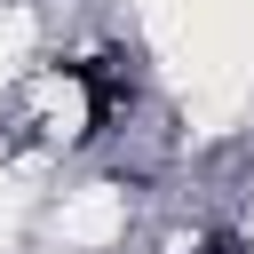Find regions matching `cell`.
Segmentation results:
<instances>
[{
    "mask_svg": "<svg viewBox=\"0 0 254 254\" xmlns=\"http://www.w3.org/2000/svg\"><path fill=\"white\" fill-rule=\"evenodd\" d=\"M119 230H127V190H111V183L64 198V214H56V238L64 246H111Z\"/></svg>",
    "mask_w": 254,
    "mask_h": 254,
    "instance_id": "1",
    "label": "cell"
},
{
    "mask_svg": "<svg viewBox=\"0 0 254 254\" xmlns=\"http://www.w3.org/2000/svg\"><path fill=\"white\" fill-rule=\"evenodd\" d=\"M24 48H32V16L24 8H0V79L24 64Z\"/></svg>",
    "mask_w": 254,
    "mask_h": 254,
    "instance_id": "2",
    "label": "cell"
}]
</instances>
